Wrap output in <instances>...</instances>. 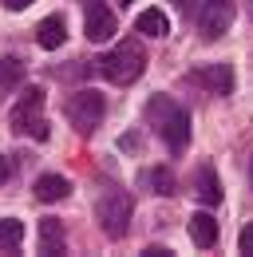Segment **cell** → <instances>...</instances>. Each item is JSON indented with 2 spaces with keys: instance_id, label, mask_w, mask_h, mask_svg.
Here are the masks:
<instances>
[{
  "instance_id": "obj_25",
  "label": "cell",
  "mask_w": 253,
  "mask_h": 257,
  "mask_svg": "<svg viewBox=\"0 0 253 257\" xmlns=\"http://www.w3.org/2000/svg\"><path fill=\"white\" fill-rule=\"evenodd\" d=\"M119 4H123V8H126V4H135V0H119Z\"/></svg>"
},
{
  "instance_id": "obj_4",
  "label": "cell",
  "mask_w": 253,
  "mask_h": 257,
  "mask_svg": "<svg viewBox=\"0 0 253 257\" xmlns=\"http://www.w3.org/2000/svg\"><path fill=\"white\" fill-rule=\"evenodd\" d=\"M40 111H44V91H40V87H28V91L20 95V103L12 107L8 127L16 131V135H32L36 143H44L52 131H48V119H44Z\"/></svg>"
},
{
  "instance_id": "obj_16",
  "label": "cell",
  "mask_w": 253,
  "mask_h": 257,
  "mask_svg": "<svg viewBox=\"0 0 253 257\" xmlns=\"http://www.w3.org/2000/svg\"><path fill=\"white\" fill-rule=\"evenodd\" d=\"M20 241H24V222L20 218H0V253L20 249Z\"/></svg>"
},
{
  "instance_id": "obj_11",
  "label": "cell",
  "mask_w": 253,
  "mask_h": 257,
  "mask_svg": "<svg viewBox=\"0 0 253 257\" xmlns=\"http://www.w3.org/2000/svg\"><path fill=\"white\" fill-rule=\"evenodd\" d=\"M190 241L198 245V249H210L214 241H218V222H214V214H190Z\"/></svg>"
},
{
  "instance_id": "obj_15",
  "label": "cell",
  "mask_w": 253,
  "mask_h": 257,
  "mask_svg": "<svg viewBox=\"0 0 253 257\" xmlns=\"http://www.w3.org/2000/svg\"><path fill=\"white\" fill-rule=\"evenodd\" d=\"M24 75H28L24 60H16V56H4V60H0V95H8L12 87H20V83H24Z\"/></svg>"
},
{
  "instance_id": "obj_2",
  "label": "cell",
  "mask_w": 253,
  "mask_h": 257,
  "mask_svg": "<svg viewBox=\"0 0 253 257\" xmlns=\"http://www.w3.org/2000/svg\"><path fill=\"white\" fill-rule=\"evenodd\" d=\"M131 214H135V198L119 186H111V190L99 194V202H95V222L103 225V233L107 237H126V229H131Z\"/></svg>"
},
{
  "instance_id": "obj_17",
  "label": "cell",
  "mask_w": 253,
  "mask_h": 257,
  "mask_svg": "<svg viewBox=\"0 0 253 257\" xmlns=\"http://www.w3.org/2000/svg\"><path fill=\"white\" fill-rule=\"evenodd\" d=\"M143 182L151 186V194H162V198H170V194H174V174H170L166 166H151V170L143 174Z\"/></svg>"
},
{
  "instance_id": "obj_3",
  "label": "cell",
  "mask_w": 253,
  "mask_h": 257,
  "mask_svg": "<svg viewBox=\"0 0 253 257\" xmlns=\"http://www.w3.org/2000/svg\"><path fill=\"white\" fill-rule=\"evenodd\" d=\"M95 67H99L103 79L126 87V83H135V79L147 71V56H143V48H135V44H119V48H111L107 56H99Z\"/></svg>"
},
{
  "instance_id": "obj_24",
  "label": "cell",
  "mask_w": 253,
  "mask_h": 257,
  "mask_svg": "<svg viewBox=\"0 0 253 257\" xmlns=\"http://www.w3.org/2000/svg\"><path fill=\"white\" fill-rule=\"evenodd\" d=\"M249 186H253V159H249Z\"/></svg>"
},
{
  "instance_id": "obj_21",
  "label": "cell",
  "mask_w": 253,
  "mask_h": 257,
  "mask_svg": "<svg viewBox=\"0 0 253 257\" xmlns=\"http://www.w3.org/2000/svg\"><path fill=\"white\" fill-rule=\"evenodd\" d=\"M119 147H123V151H139V139H135V135H123Z\"/></svg>"
},
{
  "instance_id": "obj_6",
  "label": "cell",
  "mask_w": 253,
  "mask_h": 257,
  "mask_svg": "<svg viewBox=\"0 0 253 257\" xmlns=\"http://www.w3.org/2000/svg\"><path fill=\"white\" fill-rule=\"evenodd\" d=\"M233 16H237L233 0H202V8H198V32H202V40L225 36L233 28Z\"/></svg>"
},
{
  "instance_id": "obj_20",
  "label": "cell",
  "mask_w": 253,
  "mask_h": 257,
  "mask_svg": "<svg viewBox=\"0 0 253 257\" xmlns=\"http://www.w3.org/2000/svg\"><path fill=\"white\" fill-rule=\"evenodd\" d=\"M28 4H36V0H4V8H8V12H24Z\"/></svg>"
},
{
  "instance_id": "obj_8",
  "label": "cell",
  "mask_w": 253,
  "mask_h": 257,
  "mask_svg": "<svg viewBox=\"0 0 253 257\" xmlns=\"http://www.w3.org/2000/svg\"><path fill=\"white\" fill-rule=\"evenodd\" d=\"M83 32H87V40H91V44H107V40L115 36V16H111V8H107V4H99V0H91V4H87Z\"/></svg>"
},
{
  "instance_id": "obj_13",
  "label": "cell",
  "mask_w": 253,
  "mask_h": 257,
  "mask_svg": "<svg viewBox=\"0 0 253 257\" xmlns=\"http://www.w3.org/2000/svg\"><path fill=\"white\" fill-rule=\"evenodd\" d=\"M40 253L44 257L63 253V222L60 218H40Z\"/></svg>"
},
{
  "instance_id": "obj_7",
  "label": "cell",
  "mask_w": 253,
  "mask_h": 257,
  "mask_svg": "<svg viewBox=\"0 0 253 257\" xmlns=\"http://www.w3.org/2000/svg\"><path fill=\"white\" fill-rule=\"evenodd\" d=\"M186 79L194 87L210 91V95H229L233 91V67L229 64H202V67H190Z\"/></svg>"
},
{
  "instance_id": "obj_5",
  "label": "cell",
  "mask_w": 253,
  "mask_h": 257,
  "mask_svg": "<svg viewBox=\"0 0 253 257\" xmlns=\"http://www.w3.org/2000/svg\"><path fill=\"white\" fill-rule=\"evenodd\" d=\"M67 123L79 131V135H91L95 127H99V119H103V111H107V99L99 95V91H91V87H83V91H75V95L67 99Z\"/></svg>"
},
{
  "instance_id": "obj_22",
  "label": "cell",
  "mask_w": 253,
  "mask_h": 257,
  "mask_svg": "<svg viewBox=\"0 0 253 257\" xmlns=\"http://www.w3.org/2000/svg\"><path fill=\"white\" fill-rule=\"evenodd\" d=\"M174 8H178V12H186V16H190V12L198 8V0H174Z\"/></svg>"
},
{
  "instance_id": "obj_12",
  "label": "cell",
  "mask_w": 253,
  "mask_h": 257,
  "mask_svg": "<svg viewBox=\"0 0 253 257\" xmlns=\"http://www.w3.org/2000/svg\"><path fill=\"white\" fill-rule=\"evenodd\" d=\"M32 190H36V198H40V202H63V198L71 194V182H67L63 174H40Z\"/></svg>"
},
{
  "instance_id": "obj_14",
  "label": "cell",
  "mask_w": 253,
  "mask_h": 257,
  "mask_svg": "<svg viewBox=\"0 0 253 257\" xmlns=\"http://www.w3.org/2000/svg\"><path fill=\"white\" fill-rule=\"evenodd\" d=\"M135 28L143 36H151V40H162V36H170V20H166V12H158V8H143L139 20H135Z\"/></svg>"
},
{
  "instance_id": "obj_10",
  "label": "cell",
  "mask_w": 253,
  "mask_h": 257,
  "mask_svg": "<svg viewBox=\"0 0 253 257\" xmlns=\"http://www.w3.org/2000/svg\"><path fill=\"white\" fill-rule=\"evenodd\" d=\"M63 40H67V24H63V16H44L40 28H36V44H40L44 52H56Z\"/></svg>"
},
{
  "instance_id": "obj_1",
  "label": "cell",
  "mask_w": 253,
  "mask_h": 257,
  "mask_svg": "<svg viewBox=\"0 0 253 257\" xmlns=\"http://www.w3.org/2000/svg\"><path fill=\"white\" fill-rule=\"evenodd\" d=\"M143 115H147V123L158 131V139H162L170 151H182L190 143V131H194L190 111L182 103H174L170 95H151L147 107H143Z\"/></svg>"
},
{
  "instance_id": "obj_9",
  "label": "cell",
  "mask_w": 253,
  "mask_h": 257,
  "mask_svg": "<svg viewBox=\"0 0 253 257\" xmlns=\"http://www.w3.org/2000/svg\"><path fill=\"white\" fill-rule=\"evenodd\" d=\"M194 194H198L202 206H221V182H218V170H214L210 162L198 166V174H194Z\"/></svg>"
},
{
  "instance_id": "obj_18",
  "label": "cell",
  "mask_w": 253,
  "mask_h": 257,
  "mask_svg": "<svg viewBox=\"0 0 253 257\" xmlns=\"http://www.w3.org/2000/svg\"><path fill=\"white\" fill-rule=\"evenodd\" d=\"M237 249H241V253H249V257H253V222L245 225L241 233H237Z\"/></svg>"
},
{
  "instance_id": "obj_19",
  "label": "cell",
  "mask_w": 253,
  "mask_h": 257,
  "mask_svg": "<svg viewBox=\"0 0 253 257\" xmlns=\"http://www.w3.org/2000/svg\"><path fill=\"white\" fill-rule=\"evenodd\" d=\"M143 257H174V253H170L166 245H147V249H143Z\"/></svg>"
},
{
  "instance_id": "obj_26",
  "label": "cell",
  "mask_w": 253,
  "mask_h": 257,
  "mask_svg": "<svg viewBox=\"0 0 253 257\" xmlns=\"http://www.w3.org/2000/svg\"><path fill=\"white\" fill-rule=\"evenodd\" d=\"M87 4H91V0H87Z\"/></svg>"
},
{
  "instance_id": "obj_23",
  "label": "cell",
  "mask_w": 253,
  "mask_h": 257,
  "mask_svg": "<svg viewBox=\"0 0 253 257\" xmlns=\"http://www.w3.org/2000/svg\"><path fill=\"white\" fill-rule=\"evenodd\" d=\"M8 178H12V166H8V159L0 155V182H8Z\"/></svg>"
}]
</instances>
